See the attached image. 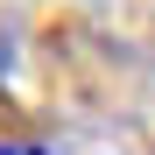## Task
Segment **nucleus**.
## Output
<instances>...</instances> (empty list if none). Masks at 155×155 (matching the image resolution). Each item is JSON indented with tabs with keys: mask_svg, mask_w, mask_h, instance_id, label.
<instances>
[{
	"mask_svg": "<svg viewBox=\"0 0 155 155\" xmlns=\"http://www.w3.org/2000/svg\"><path fill=\"white\" fill-rule=\"evenodd\" d=\"M42 155H148V134L127 120H85V127H64Z\"/></svg>",
	"mask_w": 155,
	"mask_h": 155,
	"instance_id": "obj_2",
	"label": "nucleus"
},
{
	"mask_svg": "<svg viewBox=\"0 0 155 155\" xmlns=\"http://www.w3.org/2000/svg\"><path fill=\"white\" fill-rule=\"evenodd\" d=\"M92 35L120 57H155V0H92Z\"/></svg>",
	"mask_w": 155,
	"mask_h": 155,
	"instance_id": "obj_1",
	"label": "nucleus"
},
{
	"mask_svg": "<svg viewBox=\"0 0 155 155\" xmlns=\"http://www.w3.org/2000/svg\"><path fill=\"white\" fill-rule=\"evenodd\" d=\"M0 155H42V148H28V141H7V148H0Z\"/></svg>",
	"mask_w": 155,
	"mask_h": 155,
	"instance_id": "obj_5",
	"label": "nucleus"
},
{
	"mask_svg": "<svg viewBox=\"0 0 155 155\" xmlns=\"http://www.w3.org/2000/svg\"><path fill=\"white\" fill-rule=\"evenodd\" d=\"M141 99H148V127H155V71H148V85H141Z\"/></svg>",
	"mask_w": 155,
	"mask_h": 155,
	"instance_id": "obj_4",
	"label": "nucleus"
},
{
	"mask_svg": "<svg viewBox=\"0 0 155 155\" xmlns=\"http://www.w3.org/2000/svg\"><path fill=\"white\" fill-rule=\"evenodd\" d=\"M7 71H14V35L0 28V78H7Z\"/></svg>",
	"mask_w": 155,
	"mask_h": 155,
	"instance_id": "obj_3",
	"label": "nucleus"
}]
</instances>
